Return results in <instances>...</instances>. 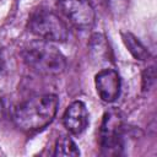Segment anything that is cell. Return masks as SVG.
<instances>
[{"label":"cell","mask_w":157,"mask_h":157,"mask_svg":"<svg viewBox=\"0 0 157 157\" xmlns=\"http://www.w3.org/2000/svg\"><path fill=\"white\" fill-rule=\"evenodd\" d=\"M58 104L55 94L45 93L29 97L16 107L13 123L21 131L28 134L40 131L54 120Z\"/></svg>","instance_id":"cell-1"},{"label":"cell","mask_w":157,"mask_h":157,"mask_svg":"<svg viewBox=\"0 0 157 157\" xmlns=\"http://www.w3.org/2000/svg\"><path fill=\"white\" fill-rule=\"evenodd\" d=\"M25 64L38 75L58 76L66 69V59L50 42L36 40L22 50Z\"/></svg>","instance_id":"cell-2"},{"label":"cell","mask_w":157,"mask_h":157,"mask_svg":"<svg viewBox=\"0 0 157 157\" xmlns=\"http://www.w3.org/2000/svg\"><path fill=\"white\" fill-rule=\"evenodd\" d=\"M31 33L47 42H65L69 37L66 23L50 10H37L28 21Z\"/></svg>","instance_id":"cell-3"},{"label":"cell","mask_w":157,"mask_h":157,"mask_svg":"<svg viewBox=\"0 0 157 157\" xmlns=\"http://www.w3.org/2000/svg\"><path fill=\"white\" fill-rule=\"evenodd\" d=\"M99 146L105 156H117L124 147V121L118 110L105 112L99 129Z\"/></svg>","instance_id":"cell-4"},{"label":"cell","mask_w":157,"mask_h":157,"mask_svg":"<svg viewBox=\"0 0 157 157\" xmlns=\"http://www.w3.org/2000/svg\"><path fill=\"white\" fill-rule=\"evenodd\" d=\"M56 2L74 27L90 29L94 25L96 12L90 0H56Z\"/></svg>","instance_id":"cell-5"},{"label":"cell","mask_w":157,"mask_h":157,"mask_svg":"<svg viewBox=\"0 0 157 157\" xmlns=\"http://www.w3.org/2000/svg\"><path fill=\"white\" fill-rule=\"evenodd\" d=\"M94 86L99 98L107 103H112L120 94V76L114 69H102L94 77Z\"/></svg>","instance_id":"cell-6"},{"label":"cell","mask_w":157,"mask_h":157,"mask_svg":"<svg viewBox=\"0 0 157 157\" xmlns=\"http://www.w3.org/2000/svg\"><path fill=\"white\" fill-rule=\"evenodd\" d=\"M65 129L72 135L82 134L88 125V112L83 102L75 101L65 110L63 115Z\"/></svg>","instance_id":"cell-7"},{"label":"cell","mask_w":157,"mask_h":157,"mask_svg":"<svg viewBox=\"0 0 157 157\" xmlns=\"http://www.w3.org/2000/svg\"><path fill=\"white\" fill-rule=\"evenodd\" d=\"M91 60L96 64H107L112 59V50L107 38L101 33L92 34L88 44Z\"/></svg>","instance_id":"cell-8"},{"label":"cell","mask_w":157,"mask_h":157,"mask_svg":"<svg viewBox=\"0 0 157 157\" xmlns=\"http://www.w3.org/2000/svg\"><path fill=\"white\" fill-rule=\"evenodd\" d=\"M121 38L130 52V54L136 59V60H148L150 59V53L146 49V47L130 32H121Z\"/></svg>","instance_id":"cell-9"},{"label":"cell","mask_w":157,"mask_h":157,"mask_svg":"<svg viewBox=\"0 0 157 157\" xmlns=\"http://www.w3.org/2000/svg\"><path fill=\"white\" fill-rule=\"evenodd\" d=\"M54 155L55 156H78L80 151L74 142V140L69 136H60L54 147Z\"/></svg>","instance_id":"cell-10"},{"label":"cell","mask_w":157,"mask_h":157,"mask_svg":"<svg viewBox=\"0 0 157 157\" xmlns=\"http://www.w3.org/2000/svg\"><path fill=\"white\" fill-rule=\"evenodd\" d=\"M107 7L114 16H121L129 5V0H105Z\"/></svg>","instance_id":"cell-11"},{"label":"cell","mask_w":157,"mask_h":157,"mask_svg":"<svg viewBox=\"0 0 157 157\" xmlns=\"http://www.w3.org/2000/svg\"><path fill=\"white\" fill-rule=\"evenodd\" d=\"M156 81V74H155V66L146 67V70L142 74V91L147 92L150 91Z\"/></svg>","instance_id":"cell-12"},{"label":"cell","mask_w":157,"mask_h":157,"mask_svg":"<svg viewBox=\"0 0 157 157\" xmlns=\"http://www.w3.org/2000/svg\"><path fill=\"white\" fill-rule=\"evenodd\" d=\"M6 67V60H5V55H4V50L0 48V74L5 70Z\"/></svg>","instance_id":"cell-13"}]
</instances>
